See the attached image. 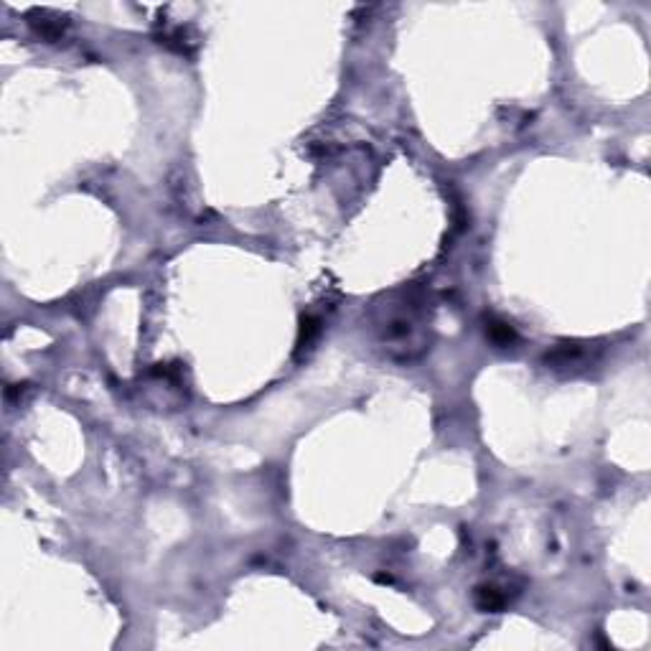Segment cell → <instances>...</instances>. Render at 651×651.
Instances as JSON below:
<instances>
[{
	"mask_svg": "<svg viewBox=\"0 0 651 651\" xmlns=\"http://www.w3.org/2000/svg\"><path fill=\"white\" fill-rule=\"evenodd\" d=\"M428 303L415 288L394 293L379 306L377 329L379 346L392 359L410 361L428 349Z\"/></svg>",
	"mask_w": 651,
	"mask_h": 651,
	"instance_id": "6da1fadb",
	"label": "cell"
},
{
	"mask_svg": "<svg viewBox=\"0 0 651 651\" xmlns=\"http://www.w3.org/2000/svg\"><path fill=\"white\" fill-rule=\"evenodd\" d=\"M590 367V349L585 344H562L547 354V369H585Z\"/></svg>",
	"mask_w": 651,
	"mask_h": 651,
	"instance_id": "7a4b0ae2",
	"label": "cell"
},
{
	"mask_svg": "<svg viewBox=\"0 0 651 651\" xmlns=\"http://www.w3.org/2000/svg\"><path fill=\"white\" fill-rule=\"evenodd\" d=\"M476 603H479L481 611H502L504 603H506V598L499 593V588H494V585H484V588H479V593H476Z\"/></svg>",
	"mask_w": 651,
	"mask_h": 651,
	"instance_id": "3957f363",
	"label": "cell"
},
{
	"mask_svg": "<svg viewBox=\"0 0 651 651\" xmlns=\"http://www.w3.org/2000/svg\"><path fill=\"white\" fill-rule=\"evenodd\" d=\"M486 336L494 341L496 346H509L517 341V333H514V329H511L509 323H499V321H491L486 329Z\"/></svg>",
	"mask_w": 651,
	"mask_h": 651,
	"instance_id": "277c9868",
	"label": "cell"
},
{
	"mask_svg": "<svg viewBox=\"0 0 651 651\" xmlns=\"http://www.w3.org/2000/svg\"><path fill=\"white\" fill-rule=\"evenodd\" d=\"M318 329H321V326H318L315 318H306V321H303V326H300V349H306V346L313 341V336L318 333Z\"/></svg>",
	"mask_w": 651,
	"mask_h": 651,
	"instance_id": "5b68a950",
	"label": "cell"
}]
</instances>
